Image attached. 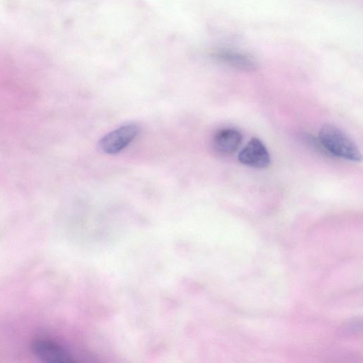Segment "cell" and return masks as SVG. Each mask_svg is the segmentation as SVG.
Wrapping results in <instances>:
<instances>
[{
	"instance_id": "7",
	"label": "cell",
	"mask_w": 363,
	"mask_h": 363,
	"mask_svg": "<svg viewBox=\"0 0 363 363\" xmlns=\"http://www.w3.org/2000/svg\"><path fill=\"white\" fill-rule=\"evenodd\" d=\"M361 330L362 320L358 318L350 320L342 328L343 333L350 335L358 333Z\"/></svg>"
},
{
	"instance_id": "2",
	"label": "cell",
	"mask_w": 363,
	"mask_h": 363,
	"mask_svg": "<svg viewBox=\"0 0 363 363\" xmlns=\"http://www.w3.org/2000/svg\"><path fill=\"white\" fill-rule=\"evenodd\" d=\"M138 126L133 123L122 125L104 135L99 142L100 149L113 155L127 147L137 136Z\"/></svg>"
},
{
	"instance_id": "1",
	"label": "cell",
	"mask_w": 363,
	"mask_h": 363,
	"mask_svg": "<svg viewBox=\"0 0 363 363\" xmlns=\"http://www.w3.org/2000/svg\"><path fill=\"white\" fill-rule=\"evenodd\" d=\"M318 141L330 155L352 162H359L362 155L356 143L341 129L332 124L323 125Z\"/></svg>"
},
{
	"instance_id": "5",
	"label": "cell",
	"mask_w": 363,
	"mask_h": 363,
	"mask_svg": "<svg viewBox=\"0 0 363 363\" xmlns=\"http://www.w3.org/2000/svg\"><path fill=\"white\" fill-rule=\"evenodd\" d=\"M242 135L234 128H224L218 130L213 138V147L216 152L223 155L234 153L240 147Z\"/></svg>"
},
{
	"instance_id": "4",
	"label": "cell",
	"mask_w": 363,
	"mask_h": 363,
	"mask_svg": "<svg viewBox=\"0 0 363 363\" xmlns=\"http://www.w3.org/2000/svg\"><path fill=\"white\" fill-rule=\"evenodd\" d=\"M32 349L35 355L43 362L50 363L72 362L68 352L62 347L52 340H38L33 342Z\"/></svg>"
},
{
	"instance_id": "6",
	"label": "cell",
	"mask_w": 363,
	"mask_h": 363,
	"mask_svg": "<svg viewBox=\"0 0 363 363\" xmlns=\"http://www.w3.org/2000/svg\"><path fill=\"white\" fill-rule=\"evenodd\" d=\"M212 55L217 60L242 71H252L257 63L249 55L228 48H218L213 51Z\"/></svg>"
},
{
	"instance_id": "3",
	"label": "cell",
	"mask_w": 363,
	"mask_h": 363,
	"mask_svg": "<svg viewBox=\"0 0 363 363\" xmlns=\"http://www.w3.org/2000/svg\"><path fill=\"white\" fill-rule=\"evenodd\" d=\"M238 159L242 164L256 169L269 166L270 155L264 143L257 138H252L240 150Z\"/></svg>"
}]
</instances>
